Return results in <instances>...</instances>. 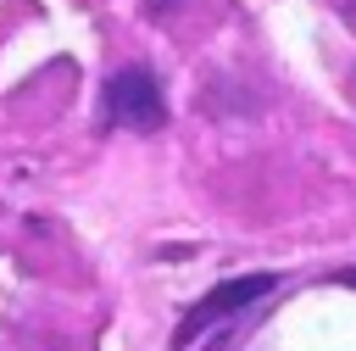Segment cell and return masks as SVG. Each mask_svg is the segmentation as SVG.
Here are the masks:
<instances>
[{"instance_id": "6da1fadb", "label": "cell", "mask_w": 356, "mask_h": 351, "mask_svg": "<svg viewBox=\"0 0 356 351\" xmlns=\"http://www.w3.org/2000/svg\"><path fill=\"white\" fill-rule=\"evenodd\" d=\"M106 117L117 128H134V134H156L167 123V100H161V84L145 61L134 67H117L111 84H106Z\"/></svg>"}, {"instance_id": "7a4b0ae2", "label": "cell", "mask_w": 356, "mask_h": 351, "mask_svg": "<svg viewBox=\"0 0 356 351\" xmlns=\"http://www.w3.org/2000/svg\"><path fill=\"white\" fill-rule=\"evenodd\" d=\"M273 290H278V273H239V279H228V284L206 290V295L184 312V323H178V334H172V345H178V351H184V345H195L206 329L228 323L234 312H245L250 301H261V295H273Z\"/></svg>"}]
</instances>
